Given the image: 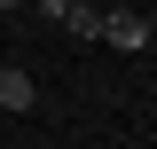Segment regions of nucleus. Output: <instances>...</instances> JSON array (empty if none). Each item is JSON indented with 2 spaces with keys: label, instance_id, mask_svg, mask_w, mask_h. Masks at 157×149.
<instances>
[{
  "label": "nucleus",
  "instance_id": "1",
  "mask_svg": "<svg viewBox=\"0 0 157 149\" xmlns=\"http://www.w3.org/2000/svg\"><path fill=\"white\" fill-rule=\"evenodd\" d=\"M149 32H157V24L141 16V8H102V39H110L118 55H141V47H149Z\"/></svg>",
  "mask_w": 157,
  "mask_h": 149
},
{
  "label": "nucleus",
  "instance_id": "2",
  "mask_svg": "<svg viewBox=\"0 0 157 149\" xmlns=\"http://www.w3.org/2000/svg\"><path fill=\"white\" fill-rule=\"evenodd\" d=\"M32 102H39L32 71H24V63H0V110H32Z\"/></svg>",
  "mask_w": 157,
  "mask_h": 149
},
{
  "label": "nucleus",
  "instance_id": "3",
  "mask_svg": "<svg viewBox=\"0 0 157 149\" xmlns=\"http://www.w3.org/2000/svg\"><path fill=\"white\" fill-rule=\"evenodd\" d=\"M63 32H71V39H102V8L71 0V8H63Z\"/></svg>",
  "mask_w": 157,
  "mask_h": 149
},
{
  "label": "nucleus",
  "instance_id": "4",
  "mask_svg": "<svg viewBox=\"0 0 157 149\" xmlns=\"http://www.w3.org/2000/svg\"><path fill=\"white\" fill-rule=\"evenodd\" d=\"M32 8H39L47 24H63V8H71V0H32Z\"/></svg>",
  "mask_w": 157,
  "mask_h": 149
},
{
  "label": "nucleus",
  "instance_id": "5",
  "mask_svg": "<svg viewBox=\"0 0 157 149\" xmlns=\"http://www.w3.org/2000/svg\"><path fill=\"white\" fill-rule=\"evenodd\" d=\"M8 8H24V0H0V16H8Z\"/></svg>",
  "mask_w": 157,
  "mask_h": 149
}]
</instances>
